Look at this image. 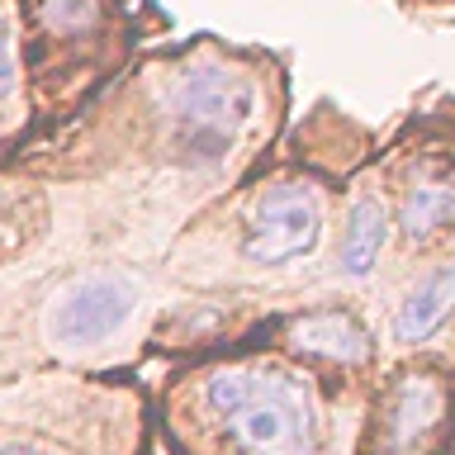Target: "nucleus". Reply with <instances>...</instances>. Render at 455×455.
Instances as JSON below:
<instances>
[{
  "label": "nucleus",
  "mask_w": 455,
  "mask_h": 455,
  "mask_svg": "<svg viewBox=\"0 0 455 455\" xmlns=\"http://www.w3.org/2000/svg\"><path fill=\"white\" fill-rule=\"evenodd\" d=\"M204 403L242 455H313V403L280 370H219Z\"/></svg>",
  "instance_id": "nucleus-1"
},
{
  "label": "nucleus",
  "mask_w": 455,
  "mask_h": 455,
  "mask_svg": "<svg viewBox=\"0 0 455 455\" xmlns=\"http://www.w3.org/2000/svg\"><path fill=\"white\" fill-rule=\"evenodd\" d=\"M171 114L180 124L185 148L213 162L251 114V81L228 67H190L171 91Z\"/></svg>",
  "instance_id": "nucleus-2"
},
{
  "label": "nucleus",
  "mask_w": 455,
  "mask_h": 455,
  "mask_svg": "<svg viewBox=\"0 0 455 455\" xmlns=\"http://www.w3.org/2000/svg\"><path fill=\"white\" fill-rule=\"evenodd\" d=\"M318 233H323V213L313 204V195L299 190V185H270L256 199V213H251L247 261L256 266L299 261V256H308L318 247Z\"/></svg>",
  "instance_id": "nucleus-3"
},
{
  "label": "nucleus",
  "mask_w": 455,
  "mask_h": 455,
  "mask_svg": "<svg viewBox=\"0 0 455 455\" xmlns=\"http://www.w3.org/2000/svg\"><path fill=\"white\" fill-rule=\"evenodd\" d=\"M133 313V290L119 280H85L62 294L52 313V337L67 347H95L109 332H119Z\"/></svg>",
  "instance_id": "nucleus-4"
},
{
  "label": "nucleus",
  "mask_w": 455,
  "mask_h": 455,
  "mask_svg": "<svg viewBox=\"0 0 455 455\" xmlns=\"http://www.w3.org/2000/svg\"><path fill=\"white\" fill-rule=\"evenodd\" d=\"M451 304H455V261L436 266L432 275L403 299V308H398V318H394V337L398 341H427L441 323H446Z\"/></svg>",
  "instance_id": "nucleus-5"
},
{
  "label": "nucleus",
  "mask_w": 455,
  "mask_h": 455,
  "mask_svg": "<svg viewBox=\"0 0 455 455\" xmlns=\"http://www.w3.org/2000/svg\"><path fill=\"white\" fill-rule=\"evenodd\" d=\"M294 347L299 351H318L327 361H365L370 355V337L341 313H308V318L294 323Z\"/></svg>",
  "instance_id": "nucleus-6"
},
{
  "label": "nucleus",
  "mask_w": 455,
  "mask_h": 455,
  "mask_svg": "<svg viewBox=\"0 0 455 455\" xmlns=\"http://www.w3.org/2000/svg\"><path fill=\"white\" fill-rule=\"evenodd\" d=\"M379 247H384V209L375 199H355L347 213V237H341V270L347 275H370Z\"/></svg>",
  "instance_id": "nucleus-7"
},
{
  "label": "nucleus",
  "mask_w": 455,
  "mask_h": 455,
  "mask_svg": "<svg viewBox=\"0 0 455 455\" xmlns=\"http://www.w3.org/2000/svg\"><path fill=\"white\" fill-rule=\"evenodd\" d=\"M436 418H441V389H436V384H432V379L403 384V394H398V403H394V418H389L394 446H398V451L412 446V441H418Z\"/></svg>",
  "instance_id": "nucleus-8"
},
{
  "label": "nucleus",
  "mask_w": 455,
  "mask_h": 455,
  "mask_svg": "<svg viewBox=\"0 0 455 455\" xmlns=\"http://www.w3.org/2000/svg\"><path fill=\"white\" fill-rule=\"evenodd\" d=\"M451 213H455V190L451 185H418V190L403 199V233L412 242L432 237Z\"/></svg>",
  "instance_id": "nucleus-9"
},
{
  "label": "nucleus",
  "mask_w": 455,
  "mask_h": 455,
  "mask_svg": "<svg viewBox=\"0 0 455 455\" xmlns=\"http://www.w3.org/2000/svg\"><path fill=\"white\" fill-rule=\"evenodd\" d=\"M48 24H57L62 34H76V28L95 24V0H48Z\"/></svg>",
  "instance_id": "nucleus-10"
},
{
  "label": "nucleus",
  "mask_w": 455,
  "mask_h": 455,
  "mask_svg": "<svg viewBox=\"0 0 455 455\" xmlns=\"http://www.w3.org/2000/svg\"><path fill=\"white\" fill-rule=\"evenodd\" d=\"M14 76H20V67H14V34H10V20L0 14V100L14 91Z\"/></svg>",
  "instance_id": "nucleus-11"
},
{
  "label": "nucleus",
  "mask_w": 455,
  "mask_h": 455,
  "mask_svg": "<svg viewBox=\"0 0 455 455\" xmlns=\"http://www.w3.org/2000/svg\"><path fill=\"white\" fill-rule=\"evenodd\" d=\"M0 455H38V451H20V446H5Z\"/></svg>",
  "instance_id": "nucleus-12"
}]
</instances>
